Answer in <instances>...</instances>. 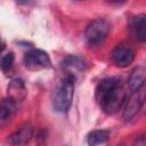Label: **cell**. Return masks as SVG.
Here are the masks:
<instances>
[{"mask_svg":"<svg viewBox=\"0 0 146 146\" xmlns=\"http://www.w3.org/2000/svg\"><path fill=\"white\" fill-rule=\"evenodd\" d=\"M97 103L107 114L117 112L127 99L124 84L119 78H105L96 87L95 92Z\"/></svg>","mask_w":146,"mask_h":146,"instance_id":"6da1fadb","label":"cell"},{"mask_svg":"<svg viewBox=\"0 0 146 146\" xmlns=\"http://www.w3.org/2000/svg\"><path fill=\"white\" fill-rule=\"evenodd\" d=\"M74 96V78L68 75L64 78L55 88L52 94V107L58 113H66Z\"/></svg>","mask_w":146,"mask_h":146,"instance_id":"7a4b0ae2","label":"cell"},{"mask_svg":"<svg viewBox=\"0 0 146 146\" xmlns=\"http://www.w3.org/2000/svg\"><path fill=\"white\" fill-rule=\"evenodd\" d=\"M111 31V24L105 18L94 19L84 31V38L88 44L98 46L100 44L108 35Z\"/></svg>","mask_w":146,"mask_h":146,"instance_id":"3957f363","label":"cell"},{"mask_svg":"<svg viewBox=\"0 0 146 146\" xmlns=\"http://www.w3.org/2000/svg\"><path fill=\"white\" fill-rule=\"evenodd\" d=\"M24 64L30 71H40L49 68L51 60L49 55L41 49H31L24 55Z\"/></svg>","mask_w":146,"mask_h":146,"instance_id":"277c9868","label":"cell"},{"mask_svg":"<svg viewBox=\"0 0 146 146\" xmlns=\"http://www.w3.org/2000/svg\"><path fill=\"white\" fill-rule=\"evenodd\" d=\"M111 58L113 63L119 67L129 66L135 59V51L127 44H117L111 52Z\"/></svg>","mask_w":146,"mask_h":146,"instance_id":"5b68a950","label":"cell"},{"mask_svg":"<svg viewBox=\"0 0 146 146\" xmlns=\"http://www.w3.org/2000/svg\"><path fill=\"white\" fill-rule=\"evenodd\" d=\"M33 137V125L31 123H24L15 132H13L8 141L11 146H26Z\"/></svg>","mask_w":146,"mask_h":146,"instance_id":"8992f818","label":"cell"},{"mask_svg":"<svg viewBox=\"0 0 146 146\" xmlns=\"http://www.w3.org/2000/svg\"><path fill=\"white\" fill-rule=\"evenodd\" d=\"M144 103V94L140 92V90L133 91V94L128 98L124 111H123V119L125 121H129L133 119L137 113L140 111Z\"/></svg>","mask_w":146,"mask_h":146,"instance_id":"52a82bcc","label":"cell"},{"mask_svg":"<svg viewBox=\"0 0 146 146\" xmlns=\"http://www.w3.org/2000/svg\"><path fill=\"white\" fill-rule=\"evenodd\" d=\"M129 29L136 40L144 42L146 40V16L145 14H139L137 16H133L129 22Z\"/></svg>","mask_w":146,"mask_h":146,"instance_id":"ba28073f","label":"cell"},{"mask_svg":"<svg viewBox=\"0 0 146 146\" xmlns=\"http://www.w3.org/2000/svg\"><path fill=\"white\" fill-rule=\"evenodd\" d=\"M7 90H8V98L13 99L15 103L22 102L27 94L24 81L18 78H15L9 82Z\"/></svg>","mask_w":146,"mask_h":146,"instance_id":"9c48e42d","label":"cell"},{"mask_svg":"<svg viewBox=\"0 0 146 146\" xmlns=\"http://www.w3.org/2000/svg\"><path fill=\"white\" fill-rule=\"evenodd\" d=\"M16 113V103L10 98L0 100V125L7 123Z\"/></svg>","mask_w":146,"mask_h":146,"instance_id":"30bf717a","label":"cell"},{"mask_svg":"<svg viewBox=\"0 0 146 146\" xmlns=\"http://www.w3.org/2000/svg\"><path fill=\"white\" fill-rule=\"evenodd\" d=\"M145 74L146 71L144 66H138L135 70H132L128 80V86L132 91H137L141 89V87L145 83Z\"/></svg>","mask_w":146,"mask_h":146,"instance_id":"8fae6325","label":"cell"},{"mask_svg":"<svg viewBox=\"0 0 146 146\" xmlns=\"http://www.w3.org/2000/svg\"><path fill=\"white\" fill-rule=\"evenodd\" d=\"M63 65L68 68L78 70V71H84L88 67V62L78 55H70L63 60Z\"/></svg>","mask_w":146,"mask_h":146,"instance_id":"7c38bea8","label":"cell"},{"mask_svg":"<svg viewBox=\"0 0 146 146\" xmlns=\"http://www.w3.org/2000/svg\"><path fill=\"white\" fill-rule=\"evenodd\" d=\"M110 138V132L107 130H94L91 131L88 137H87V141L89 146H98L102 145L104 143H106Z\"/></svg>","mask_w":146,"mask_h":146,"instance_id":"4fadbf2b","label":"cell"},{"mask_svg":"<svg viewBox=\"0 0 146 146\" xmlns=\"http://www.w3.org/2000/svg\"><path fill=\"white\" fill-rule=\"evenodd\" d=\"M14 60H15V56L11 51L0 52V68L3 72H7L13 67Z\"/></svg>","mask_w":146,"mask_h":146,"instance_id":"5bb4252c","label":"cell"},{"mask_svg":"<svg viewBox=\"0 0 146 146\" xmlns=\"http://www.w3.org/2000/svg\"><path fill=\"white\" fill-rule=\"evenodd\" d=\"M133 146H146V138H145V135H140L136 138L135 143H133Z\"/></svg>","mask_w":146,"mask_h":146,"instance_id":"9a60e30c","label":"cell"},{"mask_svg":"<svg viewBox=\"0 0 146 146\" xmlns=\"http://www.w3.org/2000/svg\"><path fill=\"white\" fill-rule=\"evenodd\" d=\"M3 49H5V44L2 43L1 38H0V52H2V51H3Z\"/></svg>","mask_w":146,"mask_h":146,"instance_id":"2e32d148","label":"cell"}]
</instances>
